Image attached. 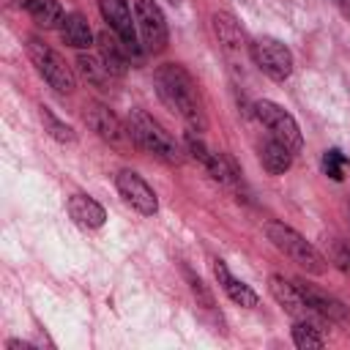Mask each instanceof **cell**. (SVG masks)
<instances>
[{"mask_svg":"<svg viewBox=\"0 0 350 350\" xmlns=\"http://www.w3.org/2000/svg\"><path fill=\"white\" fill-rule=\"evenodd\" d=\"M213 33L224 44V49H241L246 44V36H243L238 19L232 14H227V11H216L213 14Z\"/></svg>","mask_w":350,"mask_h":350,"instance_id":"obj_18","label":"cell"},{"mask_svg":"<svg viewBox=\"0 0 350 350\" xmlns=\"http://www.w3.org/2000/svg\"><path fill=\"white\" fill-rule=\"evenodd\" d=\"M170 3H172V5H178V3H180V0H170Z\"/></svg>","mask_w":350,"mask_h":350,"instance_id":"obj_29","label":"cell"},{"mask_svg":"<svg viewBox=\"0 0 350 350\" xmlns=\"http://www.w3.org/2000/svg\"><path fill=\"white\" fill-rule=\"evenodd\" d=\"M265 235L268 241L284 254L290 257L295 265H301L306 273H325L328 271V260L317 252L314 243H309L301 232H295L293 227L282 224V221H268L265 224Z\"/></svg>","mask_w":350,"mask_h":350,"instance_id":"obj_3","label":"cell"},{"mask_svg":"<svg viewBox=\"0 0 350 350\" xmlns=\"http://www.w3.org/2000/svg\"><path fill=\"white\" fill-rule=\"evenodd\" d=\"M77 68H79V74L93 85V88H101V90H109V82L115 79L112 77V71L104 66V60H101V55H79L77 57Z\"/></svg>","mask_w":350,"mask_h":350,"instance_id":"obj_19","label":"cell"},{"mask_svg":"<svg viewBox=\"0 0 350 350\" xmlns=\"http://www.w3.org/2000/svg\"><path fill=\"white\" fill-rule=\"evenodd\" d=\"M41 120H44V126H46L52 139H57V142H77V131L68 123H63L60 118H55L49 107H41Z\"/></svg>","mask_w":350,"mask_h":350,"instance_id":"obj_23","label":"cell"},{"mask_svg":"<svg viewBox=\"0 0 350 350\" xmlns=\"http://www.w3.org/2000/svg\"><path fill=\"white\" fill-rule=\"evenodd\" d=\"M98 49H101V60H104V66L112 71V77H123L126 74V68H129V57H126V46H123V41L118 38H109L107 33H101L98 36Z\"/></svg>","mask_w":350,"mask_h":350,"instance_id":"obj_20","label":"cell"},{"mask_svg":"<svg viewBox=\"0 0 350 350\" xmlns=\"http://www.w3.org/2000/svg\"><path fill=\"white\" fill-rule=\"evenodd\" d=\"M126 126H129L131 142L139 145L145 153H150V156H156L167 164H180L183 161V150H180L178 139L145 109H131Z\"/></svg>","mask_w":350,"mask_h":350,"instance_id":"obj_2","label":"cell"},{"mask_svg":"<svg viewBox=\"0 0 350 350\" xmlns=\"http://www.w3.org/2000/svg\"><path fill=\"white\" fill-rule=\"evenodd\" d=\"M25 11L30 14V19L44 27V30H52V27H60V22L66 19L63 14V5L57 0H25Z\"/></svg>","mask_w":350,"mask_h":350,"instance_id":"obj_17","label":"cell"},{"mask_svg":"<svg viewBox=\"0 0 350 350\" xmlns=\"http://www.w3.org/2000/svg\"><path fill=\"white\" fill-rule=\"evenodd\" d=\"M85 123H88L104 142H109V145H115V148H120V145H126V142L131 139L129 126H123V123L118 120V115H115L109 107L98 104V101L85 104Z\"/></svg>","mask_w":350,"mask_h":350,"instance_id":"obj_9","label":"cell"},{"mask_svg":"<svg viewBox=\"0 0 350 350\" xmlns=\"http://www.w3.org/2000/svg\"><path fill=\"white\" fill-rule=\"evenodd\" d=\"M293 156H295V153H293L287 145H282L279 139H273V137H268V139L260 145V164L265 167L268 175H282V172H287L290 164H293Z\"/></svg>","mask_w":350,"mask_h":350,"instance_id":"obj_15","label":"cell"},{"mask_svg":"<svg viewBox=\"0 0 350 350\" xmlns=\"http://www.w3.org/2000/svg\"><path fill=\"white\" fill-rule=\"evenodd\" d=\"M213 273H216V279H219V284H221V290L227 293V298L232 301V304H238V306H243V309H252V306H257V293L246 284V282H241V279H235L232 273H230V268H227V262L224 260H213Z\"/></svg>","mask_w":350,"mask_h":350,"instance_id":"obj_13","label":"cell"},{"mask_svg":"<svg viewBox=\"0 0 350 350\" xmlns=\"http://www.w3.org/2000/svg\"><path fill=\"white\" fill-rule=\"evenodd\" d=\"M134 19H137V30L142 36V44L150 52H161L167 46L170 30H167V19H164L161 8L156 5V0H134Z\"/></svg>","mask_w":350,"mask_h":350,"instance_id":"obj_7","label":"cell"},{"mask_svg":"<svg viewBox=\"0 0 350 350\" xmlns=\"http://www.w3.org/2000/svg\"><path fill=\"white\" fill-rule=\"evenodd\" d=\"M186 153H191L202 167H205V164H208V159H211V150H208V148H205V142H202L200 137H194V134H189V137H186Z\"/></svg>","mask_w":350,"mask_h":350,"instance_id":"obj_26","label":"cell"},{"mask_svg":"<svg viewBox=\"0 0 350 350\" xmlns=\"http://www.w3.org/2000/svg\"><path fill=\"white\" fill-rule=\"evenodd\" d=\"M295 287L301 290L304 301L312 306V312H314L317 317H323V320H347V306H345L339 298H334V295H328L325 290L309 284L306 279H295Z\"/></svg>","mask_w":350,"mask_h":350,"instance_id":"obj_12","label":"cell"},{"mask_svg":"<svg viewBox=\"0 0 350 350\" xmlns=\"http://www.w3.org/2000/svg\"><path fill=\"white\" fill-rule=\"evenodd\" d=\"M249 52H252L254 66L265 77H271L273 82H284L293 74V52L279 38H268V36L265 38H257L249 46Z\"/></svg>","mask_w":350,"mask_h":350,"instance_id":"obj_6","label":"cell"},{"mask_svg":"<svg viewBox=\"0 0 350 350\" xmlns=\"http://www.w3.org/2000/svg\"><path fill=\"white\" fill-rule=\"evenodd\" d=\"M328 257H331V262H334L339 271H350V243H347V241L334 238V241H331V249H328Z\"/></svg>","mask_w":350,"mask_h":350,"instance_id":"obj_25","label":"cell"},{"mask_svg":"<svg viewBox=\"0 0 350 350\" xmlns=\"http://www.w3.org/2000/svg\"><path fill=\"white\" fill-rule=\"evenodd\" d=\"M5 347H8V350H33V345H27V342H19V339H11Z\"/></svg>","mask_w":350,"mask_h":350,"instance_id":"obj_27","label":"cell"},{"mask_svg":"<svg viewBox=\"0 0 350 350\" xmlns=\"http://www.w3.org/2000/svg\"><path fill=\"white\" fill-rule=\"evenodd\" d=\"M153 82H156L159 98L172 112H178L194 131L205 129V109H202L197 82L180 63H161L153 74Z\"/></svg>","mask_w":350,"mask_h":350,"instance_id":"obj_1","label":"cell"},{"mask_svg":"<svg viewBox=\"0 0 350 350\" xmlns=\"http://www.w3.org/2000/svg\"><path fill=\"white\" fill-rule=\"evenodd\" d=\"M254 115H257V120L268 129V134H271L273 139H279L282 145H287L293 153H298V150H301V145H304L301 129H298L295 118H293L282 104L262 98V101H257V104H254Z\"/></svg>","mask_w":350,"mask_h":350,"instance_id":"obj_5","label":"cell"},{"mask_svg":"<svg viewBox=\"0 0 350 350\" xmlns=\"http://www.w3.org/2000/svg\"><path fill=\"white\" fill-rule=\"evenodd\" d=\"M115 186H118V194L123 197V202H129L137 213L142 216H153L159 211V197L156 191L148 186V180L142 175H137L134 170H120L118 178H115Z\"/></svg>","mask_w":350,"mask_h":350,"instance_id":"obj_8","label":"cell"},{"mask_svg":"<svg viewBox=\"0 0 350 350\" xmlns=\"http://www.w3.org/2000/svg\"><path fill=\"white\" fill-rule=\"evenodd\" d=\"M68 216L74 219V224H79L82 230H98L107 221V211L101 202H96L88 194H74L68 197Z\"/></svg>","mask_w":350,"mask_h":350,"instance_id":"obj_14","label":"cell"},{"mask_svg":"<svg viewBox=\"0 0 350 350\" xmlns=\"http://www.w3.org/2000/svg\"><path fill=\"white\" fill-rule=\"evenodd\" d=\"M268 290H271V295H273V301L290 314V317H295V320H312V306L304 301V295H301V290L295 287V282H287L284 276H279V273H273L271 279H268Z\"/></svg>","mask_w":350,"mask_h":350,"instance_id":"obj_11","label":"cell"},{"mask_svg":"<svg viewBox=\"0 0 350 350\" xmlns=\"http://www.w3.org/2000/svg\"><path fill=\"white\" fill-rule=\"evenodd\" d=\"M27 57L30 63L36 66V71L41 74V79L57 90V93H71L77 88V77H74V68L63 60L60 52H55L49 44L38 41V38H30L27 41Z\"/></svg>","mask_w":350,"mask_h":350,"instance_id":"obj_4","label":"cell"},{"mask_svg":"<svg viewBox=\"0 0 350 350\" xmlns=\"http://www.w3.org/2000/svg\"><path fill=\"white\" fill-rule=\"evenodd\" d=\"M293 342L301 350H312V347H323L325 339L320 334V328L312 320H295L293 323Z\"/></svg>","mask_w":350,"mask_h":350,"instance_id":"obj_22","label":"cell"},{"mask_svg":"<svg viewBox=\"0 0 350 350\" xmlns=\"http://www.w3.org/2000/svg\"><path fill=\"white\" fill-rule=\"evenodd\" d=\"M60 38L74 49H88L93 44V30L82 14H66V19L60 22Z\"/></svg>","mask_w":350,"mask_h":350,"instance_id":"obj_16","label":"cell"},{"mask_svg":"<svg viewBox=\"0 0 350 350\" xmlns=\"http://www.w3.org/2000/svg\"><path fill=\"white\" fill-rule=\"evenodd\" d=\"M334 3H336V8L342 11V16L350 19V0H334Z\"/></svg>","mask_w":350,"mask_h":350,"instance_id":"obj_28","label":"cell"},{"mask_svg":"<svg viewBox=\"0 0 350 350\" xmlns=\"http://www.w3.org/2000/svg\"><path fill=\"white\" fill-rule=\"evenodd\" d=\"M205 170H208V175H211L213 180H219V183H224V186L238 183V175H241L238 167H235V161H232L227 153H213V150H211V159H208Z\"/></svg>","mask_w":350,"mask_h":350,"instance_id":"obj_21","label":"cell"},{"mask_svg":"<svg viewBox=\"0 0 350 350\" xmlns=\"http://www.w3.org/2000/svg\"><path fill=\"white\" fill-rule=\"evenodd\" d=\"M101 16L109 25V30H115V36L123 41V46L129 52H139L137 49V19L131 16V8L126 0H98Z\"/></svg>","mask_w":350,"mask_h":350,"instance_id":"obj_10","label":"cell"},{"mask_svg":"<svg viewBox=\"0 0 350 350\" xmlns=\"http://www.w3.org/2000/svg\"><path fill=\"white\" fill-rule=\"evenodd\" d=\"M320 167H323V172H325L331 180H342V178H345V167H347V159H345V153H342V150L331 148V150H325V153H323Z\"/></svg>","mask_w":350,"mask_h":350,"instance_id":"obj_24","label":"cell"}]
</instances>
